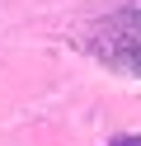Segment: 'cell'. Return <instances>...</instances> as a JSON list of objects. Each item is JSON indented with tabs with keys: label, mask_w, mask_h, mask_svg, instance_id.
<instances>
[{
	"label": "cell",
	"mask_w": 141,
	"mask_h": 146,
	"mask_svg": "<svg viewBox=\"0 0 141 146\" xmlns=\"http://www.w3.org/2000/svg\"><path fill=\"white\" fill-rule=\"evenodd\" d=\"M108 146H141V137H136V132H122V137H113Z\"/></svg>",
	"instance_id": "cell-1"
}]
</instances>
